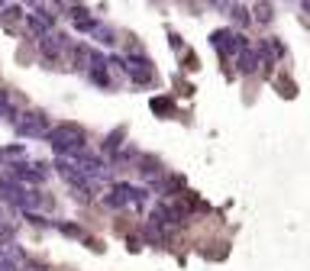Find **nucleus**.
<instances>
[{"label":"nucleus","instance_id":"nucleus-1","mask_svg":"<svg viewBox=\"0 0 310 271\" xmlns=\"http://www.w3.org/2000/svg\"><path fill=\"white\" fill-rule=\"evenodd\" d=\"M49 146L58 152V158H75V155L87 152V136L84 129L78 123H62V126H55V129H49Z\"/></svg>","mask_w":310,"mask_h":271},{"label":"nucleus","instance_id":"nucleus-2","mask_svg":"<svg viewBox=\"0 0 310 271\" xmlns=\"http://www.w3.org/2000/svg\"><path fill=\"white\" fill-rule=\"evenodd\" d=\"M58 174H62V181H68L71 187H78V191L87 194V197H94V194H97V184H101V181H94L91 174H84L81 168H75L68 158H58Z\"/></svg>","mask_w":310,"mask_h":271},{"label":"nucleus","instance_id":"nucleus-3","mask_svg":"<svg viewBox=\"0 0 310 271\" xmlns=\"http://www.w3.org/2000/svg\"><path fill=\"white\" fill-rule=\"evenodd\" d=\"M13 126H16L20 136H26V139H46V136H49V120H46V113H39V110L20 113Z\"/></svg>","mask_w":310,"mask_h":271},{"label":"nucleus","instance_id":"nucleus-4","mask_svg":"<svg viewBox=\"0 0 310 271\" xmlns=\"http://www.w3.org/2000/svg\"><path fill=\"white\" fill-rule=\"evenodd\" d=\"M210 46L217 49L220 55H239L246 46V36H239V32H232V29H217L213 36H210Z\"/></svg>","mask_w":310,"mask_h":271},{"label":"nucleus","instance_id":"nucleus-5","mask_svg":"<svg viewBox=\"0 0 310 271\" xmlns=\"http://www.w3.org/2000/svg\"><path fill=\"white\" fill-rule=\"evenodd\" d=\"M68 46H71V42H68L65 36H58V32H49V36L39 39V52L46 55V58H52V62H55V58H58V55H62Z\"/></svg>","mask_w":310,"mask_h":271},{"label":"nucleus","instance_id":"nucleus-6","mask_svg":"<svg viewBox=\"0 0 310 271\" xmlns=\"http://www.w3.org/2000/svg\"><path fill=\"white\" fill-rule=\"evenodd\" d=\"M26 262V255H23V248L20 246H0V271H20V265Z\"/></svg>","mask_w":310,"mask_h":271},{"label":"nucleus","instance_id":"nucleus-7","mask_svg":"<svg viewBox=\"0 0 310 271\" xmlns=\"http://www.w3.org/2000/svg\"><path fill=\"white\" fill-rule=\"evenodd\" d=\"M136 171H139L146 181H158L162 178V162L152 158V155H139V158H136Z\"/></svg>","mask_w":310,"mask_h":271},{"label":"nucleus","instance_id":"nucleus-8","mask_svg":"<svg viewBox=\"0 0 310 271\" xmlns=\"http://www.w3.org/2000/svg\"><path fill=\"white\" fill-rule=\"evenodd\" d=\"M126 74L132 81H139V84H152V68H149L146 58H129L126 62Z\"/></svg>","mask_w":310,"mask_h":271},{"label":"nucleus","instance_id":"nucleus-9","mask_svg":"<svg viewBox=\"0 0 310 271\" xmlns=\"http://www.w3.org/2000/svg\"><path fill=\"white\" fill-rule=\"evenodd\" d=\"M129 191H132V187L120 181V184H113V191H110L107 197H103V203H107L110 210H120V207H126V203H129Z\"/></svg>","mask_w":310,"mask_h":271},{"label":"nucleus","instance_id":"nucleus-10","mask_svg":"<svg viewBox=\"0 0 310 271\" xmlns=\"http://www.w3.org/2000/svg\"><path fill=\"white\" fill-rule=\"evenodd\" d=\"M26 23H29V29L36 32L39 39L52 32V16H49V13H42V10H39V13H29V16H26Z\"/></svg>","mask_w":310,"mask_h":271},{"label":"nucleus","instance_id":"nucleus-11","mask_svg":"<svg viewBox=\"0 0 310 271\" xmlns=\"http://www.w3.org/2000/svg\"><path fill=\"white\" fill-rule=\"evenodd\" d=\"M71 23H75L78 32H94L97 29V20H94V16H84V10H75V13H71Z\"/></svg>","mask_w":310,"mask_h":271},{"label":"nucleus","instance_id":"nucleus-12","mask_svg":"<svg viewBox=\"0 0 310 271\" xmlns=\"http://www.w3.org/2000/svg\"><path fill=\"white\" fill-rule=\"evenodd\" d=\"M256 65H258V55L252 52V49H242V52H239V65H236V68H239L242 74H252Z\"/></svg>","mask_w":310,"mask_h":271},{"label":"nucleus","instance_id":"nucleus-13","mask_svg":"<svg viewBox=\"0 0 310 271\" xmlns=\"http://www.w3.org/2000/svg\"><path fill=\"white\" fill-rule=\"evenodd\" d=\"M252 13H256V16H252L256 23H262V26L271 23V3H268V0H258L256 7H252Z\"/></svg>","mask_w":310,"mask_h":271},{"label":"nucleus","instance_id":"nucleus-14","mask_svg":"<svg viewBox=\"0 0 310 271\" xmlns=\"http://www.w3.org/2000/svg\"><path fill=\"white\" fill-rule=\"evenodd\" d=\"M0 116L3 120H10V123H16V110H13V103H10V97H7V91H0Z\"/></svg>","mask_w":310,"mask_h":271},{"label":"nucleus","instance_id":"nucleus-15","mask_svg":"<svg viewBox=\"0 0 310 271\" xmlns=\"http://www.w3.org/2000/svg\"><path fill=\"white\" fill-rule=\"evenodd\" d=\"M13 236H16V226L7 223V220H0V246H10Z\"/></svg>","mask_w":310,"mask_h":271},{"label":"nucleus","instance_id":"nucleus-16","mask_svg":"<svg viewBox=\"0 0 310 271\" xmlns=\"http://www.w3.org/2000/svg\"><path fill=\"white\" fill-rule=\"evenodd\" d=\"M58 232H65V236H71V239H84V229L75 223H58Z\"/></svg>","mask_w":310,"mask_h":271},{"label":"nucleus","instance_id":"nucleus-17","mask_svg":"<svg viewBox=\"0 0 310 271\" xmlns=\"http://www.w3.org/2000/svg\"><path fill=\"white\" fill-rule=\"evenodd\" d=\"M94 36L101 39L103 46H113V42H116V36H113V29H110V26H97V29H94Z\"/></svg>","mask_w":310,"mask_h":271},{"label":"nucleus","instance_id":"nucleus-18","mask_svg":"<svg viewBox=\"0 0 310 271\" xmlns=\"http://www.w3.org/2000/svg\"><path fill=\"white\" fill-rule=\"evenodd\" d=\"M123 132L126 129H116V132H110V136H107V152L110 155H116V148L123 146V142H120V139H123Z\"/></svg>","mask_w":310,"mask_h":271},{"label":"nucleus","instance_id":"nucleus-19","mask_svg":"<svg viewBox=\"0 0 310 271\" xmlns=\"http://www.w3.org/2000/svg\"><path fill=\"white\" fill-rule=\"evenodd\" d=\"M129 200L142 207V203H149V191H146V187H132V191H129Z\"/></svg>","mask_w":310,"mask_h":271},{"label":"nucleus","instance_id":"nucleus-20","mask_svg":"<svg viewBox=\"0 0 310 271\" xmlns=\"http://www.w3.org/2000/svg\"><path fill=\"white\" fill-rule=\"evenodd\" d=\"M232 16H236V23H249V10L246 7H232Z\"/></svg>","mask_w":310,"mask_h":271},{"label":"nucleus","instance_id":"nucleus-21","mask_svg":"<svg viewBox=\"0 0 310 271\" xmlns=\"http://www.w3.org/2000/svg\"><path fill=\"white\" fill-rule=\"evenodd\" d=\"M3 13H7V20H13V23H16V20L23 16V10H20V7H7V10H3Z\"/></svg>","mask_w":310,"mask_h":271},{"label":"nucleus","instance_id":"nucleus-22","mask_svg":"<svg viewBox=\"0 0 310 271\" xmlns=\"http://www.w3.org/2000/svg\"><path fill=\"white\" fill-rule=\"evenodd\" d=\"M23 271H46L42 265H36V262H23Z\"/></svg>","mask_w":310,"mask_h":271},{"label":"nucleus","instance_id":"nucleus-23","mask_svg":"<svg viewBox=\"0 0 310 271\" xmlns=\"http://www.w3.org/2000/svg\"><path fill=\"white\" fill-rule=\"evenodd\" d=\"M213 7H230V0H210Z\"/></svg>","mask_w":310,"mask_h":271},{"label":"nucleus","instance_id":"nucleus-24","mask_svg":"<svg viewBox=\"0 0 310 271\" xmlns=\"http://www.w3.org/2000/svg\"><path fill=\"white\" fill-rule=\"evenodd\" d=\"M301 7H304V13H310V0H301Z\"/></svg>","mask_w":310,"mask_h":271},{"label":"nucleus","instance_id":"nucleus-25","mask_svg":"<svg viewBox=\"0 0 310 271\" xmlns=\"http://www.w3.org/2000/svg\"><path fill=\"white\" fill-rule=\"evenodd\" d=\"M0 220H3V210H0Z\"/></svg>","mask_w":310,"mask_h":271},{"label":"nucleus","instance_id":"nucleus-26","mask_svg":"<svg viewBox=\"0 0 310 271\" xmlns=\"http://www.w3.org/2000/svg\"><path fill=\"white\" fill-rule=\"evenodd\" d=\"M29 3H39V0H29Z\"/></svg>","mask_w":310,"mask_h":271}]
</instances>
